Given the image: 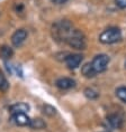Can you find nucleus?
Here are the masks:
<instances>
[{"label":"nucleus","mask_w":126,"mask_h":132,"mask_svg":"<svg viewBox=\"0 0 126 132\" xmlns=\"http://www.w3.org/2000/svg\"><path fill=\"white\" fill-rule=\"evenodd\" d=\"M74 29L73 25L69 20H60L55 22L52 27V36L55 40L65 43L68 36Z\"/></svg>","instance_id":"nucleus-1"},{"label":"nucleus","mask_w":126,"mask_h":132,"mask_svg":"<svg viewBox=\"0 0 126 132\" xmlns=\"http://www.w3.org/2000/svg\"><path fill=\"white\" fill-rule=\"evenodd\" d=\"M65 43L70 46V47L78 49V51H83L87 47V42H86V36L81 30L74 28L68 36Z\"/></svg>","instance_id":"nucleus-2"},{"label":"nucleus","mask_w":126,"mask_h":132,"mask_svg":"<svg viewBox=\"0 0 126 132\" xmlns=\"http://www.w3.org/2000/svg\"><path fill=\"white\" fill-rule=\"evenodd\" d=\"M122 38V31L117 27H108L99 35V42L105 45L115 44L121 40Z\"/></svg>","instance_id":"nucleus-3"},{"label":"nucleus","mask_w":126,"mask_h":132,"mask_svg":"<svg viewBox=\"0 0 126 132\" xmlns=\"http://www.w3.org/2000/svg\"><path fill=\"white\" fill-rule=\"evenodd\" d=\"M109 61L110 59H109V57L106 54H99L97 56H95L91 62V66L94 68V71L96 72V74L105 72L106 68L108 67Z\"/></svg>","instance_id":"nucleus-4"},{"label":"nucleus","mask_w":126,"mask_h":132,"mask_svg":"<svg viewBox=\"0 0 126 132\" xmlns=\"http://www.w3.org/2000/svg\"><path fill=\"white\" fill-rule=\"evenodd\" d=\"M108 125L113 129H121L124 125V117L119 113H110L106 118Z\"/></svg>","instance_id":"nucleus-5"},{"label":"nucleus","mask_w":126,"mask_h":132,"mask_svg":"<svg viewBox=\"0 0 126 132\" xmlns=\"http://www.w3.org/2000/svg\"><path fill=\"white\" fill-rule=\"evenodd\" d=\"M82 59H83V56L81 54H69L64 58V62L70 70H75L80 66Z\"/></svg>","instance_id":"nucleus-6"},{"label":"nucleus","mask_w":126,"mask_h":132,"mask_svg":"<svg viewBox=\"0 0 126 132\" xmlns=\"http://www.w3.org/2000/svg\"><path fill=\"white\" fill-rule=\"evenodd\" d=\"M27 30L26 29H18L16 30L11 36V43L15 47H20V46L24 44V42L27 39Z\"/></svg>","instance_id":"nucleus-7"},{"label":"nucleus","mask_w":126,"mask_h":132,"mask_svg":"<svg viewBox=\"0 0 126 132\" xmlns=\"http://www.w3.org/2000/svg\"><path fill=\"white\" fill-rule=\"evenodd\" d=\"M11 120L15 124L19 127H28L31 123V119L26 113H15L11 114Z\"/></svg>","instance_id":"nucleus-8"},{"label":"nucleus","mask_w":126,"mask_h":132,"mask_svg":"<svg viewBox=\"0 0 126 132\" xmlns=\"http://www.w3.org/2000/svg\"><path fill=\"white\" fill-rule=\"evenodd\" d=\"M56 87L60 90H70V88L75 86V81L71 77H61L55 82Z\"/></svg>","instance_id":"nucleus-9"},{"label":"nucleus","mask_w":126,"mask_h":132,"mask_svg":"<svg viewBox=\"0 0 126 132\" xmlns=\"http://www.w3.org/2000/svg\"><path fill=\"white\" fill-rule=\"evenodd\" d=\"M9 111H10L11 114L15 113H26V112L29 111V105L24 103V102H18V103L12 104L10 108H9Z\"/></svg>","instance_id":"nucleus-10"},{"label":"nucleus","mask_w":126,"mask_h":132,"mask_svg":"<svg viewBox=\"0 0 126 132\" xmlns=\"http://www.w3.org/2000/svg\"><path fill=\"white\" fill-rule=\"evenodd\" d=\"M81 73L85 77H87V78H92V77L96 76V72L94 71V68H92L91 63H87V64H85L83 66H82Z\"/></svg>","instance_id":"nucleus-11"},{"label":"nucleus","mask_w":126,"mask_h":132,"mask_svg":"<svg viewBox=\"0 0 126 132\" xmlns=\"http://www.w3.org/2000/svg\"><path fill=\"white\" fill-rule=\"evenodd\" d=\"M28 127L35 129V130H41V129H44L46 127V123L42 119H34V120H31V123Z\"/></svg>","instance_id":"nucleus-12"},{"label":"nucleus","mask_w":126,"mask_h":132,"mask_svg":"<svg viewBox=\"0 0 126 132\" xmlns=\"http://www.w3.org/2000/svg\"><path fill=\"white\" fill-rule=\"evenodd\" d=\"M12 55H14V51H12V48H10L9 46H2V47L0 48V56H1L2 58L8 59V58H10Z\"/></svg>","instance_id":"nucleus-13"},{"label":"nucleus","mask_w":126,"mask_h":132,"mask_svg":"<svg viewBox=\"0 0 126 132\" xmlns=\"http://www.w3.org/2000/svg\"><path fill=\"white\" fill-rule=\"evenodd\" d=\"M116 96L122 102L126 103V86H119L117 90H116Z\"/></svg>","instance_id":"nucleus-14"},{"label":"nucleus","mask_w":126,"mask_h":132,"mask_svg":"<svg viewBox=\"0 0 126 132\" xmlns=\"http://www.w3.org/2000/svg\"><path fill=\"white\" fill-rule=\"evenodd\" d=\"M43 113L45 115H47V117H54L56 114V110H55L54 106H52V105L45 104V105H43Z\"/></svg>","instance_id":"nucleus-15"},{"label":"nucleus","mask_w":126,"mask_h":132,"mask_svg":"<svg viewBox=\"0 0 126 132\" xmlns=\"http://www.w3.org/2000/svg\"><path fill=\"white\" fill-rule=\"evenodd\" d=\"M8 87H9V83H8L7 78H6L5 75L0 72V91L5 92V91L8 90Z\"/></svg>","instance_id":"nucleus-16"},{"label":"nucleus","mask_w":126,"mask_h":132,"mask_svg":"<svg viewBox=\"0 0 126 132\" xmlns=\"http://www.w3.org/2000/svg\"><path fill=\"white\" fill-rule=\"evenodd\" d=\"M85 95L88 98H90V100H95V98H97L99 96V94H98L97 91H95L94 88H89V87L85 90Z\"/></svg>","instance_id":"nucleus-17"},{"label":"nucleus","mask_w":126,"mask_h":132,"mask_svg":"<svg viewBox=\"0 0 126 132\" xmlns=\"http://www.w3.org/2000/svg\"><path fill=\"white\" fill-rule=\"evenodd\" d=\"M115 4L118 8L126 9V0H115Z\"/></svg>","instance_id":"nucleus-18"},{"label":"nucleus","mask_w":126,"mask_h":132,"mask_svg":"<svg viewBox=\"0 0 126 132\" xmlns=\"http://www.w3.org/2000/svg\"><path fill=\"white\" fill-rule=\"evenodd\" d=\"M54 4H58V5H61V4H64L65 1H68V0H52Z\"/></svg>","instance_id":"nucleus-19"},{"label":"nucleus","mask_w":126,"mask_h":132,"mask_svg":"<svg viewBox=\"0 0 126 132\" xmlns=\"http://www.w3.org/2000/svg\"><path fill=\"white\" fill-rule=\"evenodd\" d=\"M125 67H126V61H125Z\"/></svg>","instance_id":"nucleus-20"},{"label":"nucleus","mask_w":126,"mask_h":132,"mask_svg":"<svg viewBox=\"0 0 126 132\" xmlns=\"http://www.w3.org/2000/svg\"><path fill=\"white\" fill-rule=\"evenodd\" d=\"M105 132H107V131H105Z\"/></svg>","instance_id":"nucleus-21"}]
</instances>
